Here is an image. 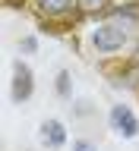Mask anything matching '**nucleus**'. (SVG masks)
I'll return each mask as SVG.
<instances>
[{
  "instance_id": "7ed1b4c3",
  "label": "nucleus",
  "mask_w": 139,
  "mask_h": 151,
  "mask_svg": "<svg viewBox=\"0 0 139 151\" xmlns=\"http://www.w3.org/2000/svg\"><path fill=\"white\" fill-rule=\"evenodd\" d=\"M13 101L16 104H25L32 94H35V73H32V66L22 63V60H16L13 63Z\"/></svg>"
},
{
  "instance_id": "6e6552de",
  "label": "nucleus",
  "mask_w": 139,
  "mask_h": 151,
  "mask_svg": "<svg viewBox=\"0 0 139 151\" xmlns=\"http://www.w3.org/2000/svg\"><path fill=\"white\" fill-rule=\"evenodd\" d=\"M73 151H95V145H92V142H85V139H76L73 142Z\"/></svg>"
},
{
  "instance_id": "0eeeda50",
  "label": "nucleus",
  "mask_w": 139,
  "mask_h": 151,
  "mask_svg": "<svg viewBox=\"0 0 139 151\" xmlns=\"http://www.w3.org/2000/svg\"><path fill=\"white\" fill-rule=\"evenodd\" d=\"M54 88H57V94H60V98H70V94H73V88H70V73H66V69H60V73H57Z\"/></svg>"
},
{
  "instance_id": "f257e3e1",
  "label": "nucleus",
  "mask_w": 139,
  "mask_h": 151,
  "mask_svg": "<svg viewBox=\"0 0 139 151\" xmlns=\"http://www.w3.org/2000/svg\"><path fill=\"white\" fill-rule=\"evenodd\" d=\"M139 25H130L117 16H108L89 28V44L98 57H123L127 50H136Z\"/></svg>"
},
{
  "instance_id": "20e7f679",
  "label": "nucleus",
  "mask_w": 139,
  "mask_h": 151,
  "mask_svg": "<svg viewBox=\"0 0 139 151\" xmlns=\"http://www.w3.org/2000/svg\"><path fill=\"white\" fill-rule=\"evenodd\" d=\"M38 139H41V145L44 148H51V151H60L66 145V126L60 120H44L41 123V129H38Z\"/></svg>"
},
{
  "instance_id": "f03ea898",
  "label": "nucleus",
  "mask_w": 139,
  "mask_h": 151,
  "mask_svg": "<svg viewBox=\"0 0 139 151\" xmlns=\"http://www.w3.org/2000/svg\"><path fill=\"white\" fill-rule=\"evenodd\" d=\"M108 126L114 129V135L120 139H136L139 135V116L130 104H111L108 110Z\"/></svg>"
},
{
  "instance_id": "9d476101",
  "label": "nucleus",
  "mask_w": 139,
  "mask_h": 151,
  "mask_svg": "<svg viewBox=\"0 0 139 151\" xmlns=\"http://www.w3.org/2000/svg\"><path fill=\"white\" fill-rule=\"evenodd\" d=\"M133 57H136V60H139V41H136V50H133Z\"/></svg>"
},
{
  "instance_id": "39448f33",
  "label": "nucleus",
  "mask_w": 139,
  "mask_h": 151,
  "mask_svg": "<svg viewBox=\"0 0 139 151\" xmlns=\"http://www.w3.org/2000/svg\"><path fill=\"white\" fill-rule=\"evenodd\" d=\"M35 9L44 19H63L76 9V0H35Z\"/></svg>"
},
{
  "instance_id": "423d86ee",
  "label": "nucleus",
  "mask_w": 139,
  "mask_h": 151,
  "mask_svg": "<svg viewBox=\"0 0 139 151\" xmlns=\"http://www.w3.org/2000/svg\"><path fill=\"white\" fill-rule=\"evenodd\" d=\"M76 9L79 13H89V16H98V13H108L111 9V0H76Z\"/></svg>"
},
{
  "instance_id": "1a4fd4ad",
  "label": "nucleus",
  "mask_w": 139,
  "mask_h": 151,
  "mask_svg": "<svg viewBox=\"0 0 139 151\" xmlns=\"http://www.w3.org/2000/svg\"><path fill=\"white\" fill-rule=\"evenodd\" d=\"M22 47H25V50H35L38 41H35V38H25V41H22Z\"/></svg>"
}]
</instances>
